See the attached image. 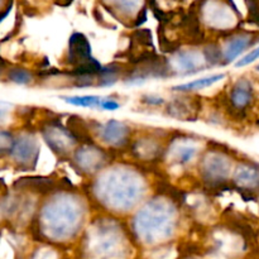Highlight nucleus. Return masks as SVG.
I'll return each instance as SVG.
<instances>
[{
  "instance_id": "nucleus-11",
  "label": "nucleus",
  "mask_w": 259,
  "mask_h": 259,
  "mask_svg": "<svg viewBox=\"0 0 259 259\" xmlns=\"http://www.w3.org/2000/svg\"><path fill=\"white\" fill-rule=\"evenodd\" d=\"M75 159L81 171L91 174V172H98L101 168L105 161V153L95 147H85L77 149Z\"/></svg>"
},
{
  "instance_id": "nucleus-9",
  "label": "nucleus",
  "mask_w": 259,
  "mask_h": 259,
  "mask_svg": "<svg viewBox=\"0 0 259 259\" xmlns=\"http://www.w3.org/2000/svg\"><path fill=\"white\" fill-rule=\"evenodd\" d=\"M95 61V58L91 57V48L88 39L78 33L73 34L68 45V62L75 65L76 67H82Z\"/></svg>"
},
{
  "instance_id": "nucleus-23",
  "label": "nucleus",
  "mask_w": 259,
  "mask_h": 259,
  "mask_svg": "<svg viewBox=\"0 0 259 259\" xmlns=\"http://www.w3.org/2000/svg\"><path fill=\"white\" fill-rule=\"evenodd\" d=\"M142 100H143V103H146L147 105H151V106H161L166 103L163 98L157 95H146L142 98Z\"/></svg>"
},
{
  "instance_id": "nucleus-16",
  "label": "nucleus",
  "mask_w": 259,
  "mask_h": 259,
  "mask_svg": "<svg viewBox=\"0 0 259 259\" xmlns=\"http://www.w3.org/2000/svg\"><path fill=\"white\" fill-rule=\"evenodd\" d=\"M234 181L245 189H257L259 186V169L250 164H242L235 171Z\"/></svg>"
},
{
  "instance_id": "nucleus-25",
  "label": "nucleus",
  "mask_w": 259,
  "mask_h": 259,
  "mask_svg": "<svg viewBox=\"0 0 259 259\" xmlns=\"http://www.w3.org/2000/svg\"><path fill=\"white\" fill-rule=\"evenodd\" d=\"M3 3H4V0H0V10H2V7H3V5H4V4H3Z\"/></svg>"
},
{
  "instance_id": "nucleus-20",
  "label": "nucleus",
  "mask_w": 259,
  "mask_h": 259,
  "mask_svg": "<svg viewBox=\"0 0 259 259\" xmlns=\"http://www.w3.org/2000/svg\"><path fill=\"white\" fill-rule=\"evenodd\" d=\"M14 144V138L10 132L0 131V154L10 153Z\"/></svg>"
},
{
  "instance_id": "nucleus-3",
  "label": "nucleus",
  "mask_w": 259,
  "mask_h": 259,
  "mask_svg": "<svg viewBox=\"0 0 259 259\" xmlns=\"http://www.w3.org/2000/svg\"><path fill=\"white\" fill-rule=\"evenodd\" d=\"M164 200H151L139 210L134 220V229L138 237L146 243H156L166 239L174 232L176 225V210Z\"/></svg>"
},
{
  "instance_id": "nucleus-13",
  "label": "nucleus",
  "mask_w": 259,
  "mask_h": 259,
  "mask_svg": "<svg viewBox=\"0 0 259 259\" xmlns=\"http://www.w3.org/2000/svg\"><path fill=\"white\" fill-rule=\"evenodd\" d=\"M105 3L118 17H126L132 20L141 14L144 7V0H105Z\"/></svg>"
},
{
  "instance_id": "nucleus-7",
  "label": "nucleus",
  "mask_w": 259,
  "mask_h": 259,
  "mask_svg": "<svg viewBox=\"0 0 259 259\" xmlns=\"http://www.w3.org/2000/svg\"><path fill=\"white\" fill-rule=\"evenodd\" d=\"M131 129L124 121L109 119L106 123L101 124L99 128V137L105 144L110 147H121L126 144L129 139Z\"/></svg>"
},
{
  "instance_id": "nucleus-22",
  "label": "nucleus",
  "mask_w": 259,
  "mask_h": 259,
  "mask_svg": "<svg viewBox=\"0 0 259 259\" xmlns=\"http://www.w3.org/2000/svg\"><path fill=\"white\" fill-rule=\"evenodd\" d=\"M119 108H120V103L111 98H103L100 106H99V109L103 111H115Z\"/></svg>"
},
{
  "instance_id": "nucleus-15",
  "label": "nucleus",
  "mask_w": 259,
  "mask_h": 259,
  "mask_svg": "<svg viewBox=\"0 0 259 259\" xmlns=\"http://www.w3.org/2000/svg\"><path fill=\"white\" fill-rule=\"evenodd\" d=\"M225 73H215V75L205 76V77L196 78V80L189 81V82L180 83L172 88V90L177 93H194V91L204 90V89L211 88L212 85L218 83L219 81L224 80Z\"/></svg>"
},
{
  "instance_id": "nucleus-10",
  "label": "nucleus",
  "mask_w": 259,
  "mask_h": 259,
  "mask_svg": "<svg viewBox=\"0 0 259 259\" xmlns=\"http://www.w3.org/2000/svg\"><path fill=\"white\" fill-rule=\"evenodd\" d=\"M230 164L224 156L219 153L209 154L207 159L202 162V174L207 182H223L229 175Z\"/></svg>"
},
{
  "instance_id": "nucleus-14",
  "label": "nucleus",
  "mask_w": 259,
  "mask_h": 259,
  "mask_svg": "<svg viewBox=\"0 0 259 259\" xmlns=\"http://www.w3.org/2000/svg\"><path fill=\"white\" fill-rule=\"evenodd\" d=\"M252 45V38L249 35H238L233 38L225 45V47L220 51L222 55V61L225 63H230L237 60L249 46Z\"/></svg>"
},
{
  "instance_id": "nucleus-6",
  "label": "nucleus",
  "mask_w": 259,
  "mask_h": 259,
  "mask_svg": "<svg viewBox=\"0 0 259 259\" xmlns=\"http://www.w3.org/2000/svg\"><path fill=\"white\" fill-rule=\"evenodd\" d=\"M43 137H45L46 143L52 149V152H56L60 156L70 153L76 141L71 132H68L63 126L58 125L48 126L43 132Z\"/></svg>"
},
{
  "instance_id": "nucleus-19",
  "label": "nucleus",
  "mask_w": 259,
  "mask_h": 259,
  "mask_svg": "<svg viewBox=\"0 0 259 259\" xmlns=\"http://www.w3.org/2000/svg\"><path fill=\"white\" fill-rule=\"evenodd\" d=\"M8 77L12 82L18 83V85H28L33 81L32 73L24 68H13L8 73Z\"/></svg>"
},
{
  "instance_id": "nucleus-5",
  "label": "nucleus",
  "mask_w": 259,
  "mask_h": 259,
  "mask_svg": "<svg viewBox=\"0 0 259 259\" xmlns=\"http://www.w3.org/2000/svg\"><path fill=\"white\" fill-rule=\"evenodd\" d=\"M205 67H207V63L204 55H200L194 51L177 52L172 60L168 61L169 71H176L182 75H192L199 71H204Z\"/></svg>"
},
{
  "instance_id": "nucleus-18",
  "label": "nucleus",
  "mask_w": 259,
  "mask_h": 259,
  "mask_svg": "<svg viewBox=\"0 0 259 259\" xmlns=\"http://www.w3.org/2000/svg\"><path fill=\"white\" fill-rule=\"evenodd\" d=\"M172 153H174L175 159H176V163L185 166V164L190 163L194 159V157L196 156L197 147L192 143H184V142H181L172 151Z\"/></svg>"
},
{
  "instance_id": "nucleus-12",
  "label": "nucleus",
  "mask_w": 259,
  "mask_h": 259,
  "mask_svg": "<svg viewBox=\"0 0 259 259\" xmlns=\"http://www.w3.org/2000/svg\"><path fill=\"white\" fill-rule=\"evenodd\" d=\"M253 100L252 83L248 80H239L232 89L230 93V103L238 110L248 108Z\"/></svg>"
},
{
  "instance_id": "nucleus-8",
  "label": "nucleus",
  "mask_w": 259,
  "mask_h": 259,
  "mask_svg": "<svg viewBox=\"0 0 259 259\" xmlns=\"http://www.w3.org/2000/svg\"><path fill=\"white\" fill-rule=\"evenodd\" d=\"M228 8L218 0H209L201 8L202 20L212 28H227L233 18L227 12Z\"/></svg>"
},
{
  "instance_id": "nucleus-2",
  "label": "nucleus",
  "mask_w": 259,
  "mask_h": 259,
  "mask_svg": "<svg viewBox=\"0 0 259 259\" xmlns=\"http://www.w3.org/2000/svg\"><path fill=\"white\" fill-rule=\"evenodd\" d=\"M82 217L81 202L76 199L67 196L53 199L47 202L40 214L42 233L56 240L68 239L80 230Z\"/></svg>"
},
{
  "instance_id": "nucleus-21",
  "label": "nucleus",
  "mask_w": 259,
  "mask_h": 259,
  "mask_svg": "<svg viewBox=\"0 0 259 259\" xmlns=\"http://www.w3.org/2000/svg\"><path fill=\"white\" fill-rule=\"evenodd\" d=\"M258 58H259V46H258V47L253 48V50L250 51V52H248L245 56H243L240 60H238L237 62H235V67H238V68L245 67V66L250 65V63H253V62H255Z\"/></svg>"
},
{
  "instance_id": "nucleus-1",
  "label": "nucleus",
  "mask_w": 259,
  "mask_h": 259,
  "mask_svg": "<svg viewBox=\"0 0 259 259\" xmlns=\"http://www.w3.org/2000/svg\"><path fill=\"white\" fill-rule=\"evenodd\" d=\"M95 194L101 204L118 212H125L144 194L143 181L132 169H111L96 181Z\"/></svg>"
},
{
  "instance_id": "nucleus-17",
  "label": "nucleus",
  "mask_w": 259,
  "mask_h": 259,
  "mask_svg": "<svg viewBox=\"0 0 259 259\" xmlns=\"http://www.w3.org/2000/svg\"><path fill=\"white\" fill-rule=\"evenodd\" d=\"M63 103L68 105L76 106V108H89V109H99L103 96L99 95H70L61 96Z\"/></svg>"
},
{
  "instance_id": "nucleus-4",
  "label": "nucleus",
  "mask_w": 259,
  "mask_h": 259,
  "mask_svg": "<svg viewBox=\"0 0 259 259\" xmlns=\"http://www.w3.org/2000/svg\"><path fill=\"white\" fill-rule=\"evenodd\" d=\"M14 161L24 167L34 168L39 157V143L34 134L25 133L14 139V144L10 151Z\"/></svg>"
},
{
  "instance_id": "nucleus-26",
  "label": "nucleus",
  "mask_w": 259,
  "mask_h": 259,
  "mask_svg": "<svg viewBox=\"0 0 259 259\" xmlns=\"http://www.w3.org/2000/svg\"><path fill=\"white\" fill-rule=\"evenodd\" d=\"M0 75H2V67H0Z\"/></svg>"
},
{
  "instance_id": "nucleus-24",
  "label": "nucleus",
  "mask_w": 259,
  "mask_h": 259,
  "mask_svg": "<svg viewBox=\"0 0 259 259\" xmlns=\"http://www.w3.org/2000/svg\"><path fill=\"white\" fill-rule=\"evenodd\" d=\"M9 108L10 104L5 103V101H0V119L4 118V116L7 115L8 111H9Z\"/></svg>"
},
{
  "instance_id": "nucleus-27",
  "label": "nucleus",
  "mask_w": 259,
  "mask_h": 259,
  "mask_svg": "<svg viewBox=\"0 0 259 259\" xmlns=\"http://www.w3.org/2000/svg\"><path fill=\"white\" fill-rule=\"evenodd\" d=\"M257 71H259V65L257 66Z\"/></svg>"
}]
</instances>
